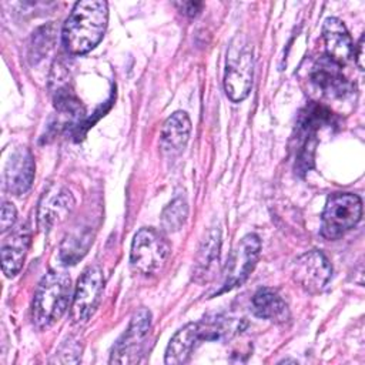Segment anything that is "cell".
<instances>
[{
    "label": "cell",
    "instance_id": "cell-14",
    "mask_svg": "<svg viewBox=\"0 0 365 365\" xmlns=\"http://www.w3.org/2000/svg\"><path fill=\"white\" fill-rule=\"evenodd\" d=\"M29 245L30 228L27 224H20L1 247V268L6 277L10 278L19 274L24 264Z\"/></svg>",
    "mask_w": 365,
    "mask_h": 365
},
{
    "label": "cell",
    "instance_id": "cell-8",
    "mask_svg": "<svg viewBox=\"0 0 365 365\" xmlns=\"http://www.w3.org/2000/svg\"><path fill=\"white\" fill-rule=\"evenodd\" d=\"M151 328V312L145 308L138 309L123 336L113 348L111 364H134L143 355L144 341Z\"/></svg>",
    "mask_w": 365,
    "mask_h": 365
},
{
    "label": "cell",
    "instance_id": "cell-16",
    "mask_svg": "<svg viewBox=\"0 0 365 365\" xmlns=\"http://www.w3.org/2000/svg\"><path fill=\"white\" fill-rule=\"evenodd\" d=\"M252 311L257 317L282 324L289 319V309L287 302L272 289L261 288L252 297Z\"/></svg>",
    "mask_w": 365,
    "mask_h": 365
},
{
    "label": "cell",
    "instance_id": "cell-19",
    "mask_svg": "<svg viewBox=\"0 0 365 365\" xmlns=\"http://www.w3.org/2000/svg\"><path fill=\"white\" fill-rule=\"evenodd\" d=\"M91 242V235L87 232L67 235L60 247V259L64 264H76L87 252Z\"/></svg>",
    "mask_w": 365,
    "mask_h": 365
},
{
    "label": "cell",
    "instance_id": "cell-1",
    "mask_svg": "<svg viewBox=\"0 0 365 365\" xmlns=\"http://www.w3.org/2000/svg\"><path fill=\"white\" fill-rule=\"evenodd\" d=\"M108 21L106 1L84 0L74 4L64 21L61 40L71 54H86L93 50L104 36Z\"/></svg>",
    "mask_w": 365,
    "mask_h": 365
},
{
    "label": "cell",
    "instance_id": "cell-5",
    "mask_svg": "<svg viewBox=\"0 0 365 365\" xmlns=\"http://www.w3.org/2000/svg\"><path fill=\"white\" fill-rule=\"evenodd\" d=\"M362 217V202L356 194L336 192L328 197L321 215V235L336 240L354 228Z\"/></svg>",
    "mask_w": 365,
    "mask_h": 365
},
{
    "label": "cell",
    "instance_id": "cell-12",
    "mask_svg": "<svg viewBox=\"0 0 365 365\" xmlns=\"http://www.w3.org/2000/svg\"><path fill=\"white\" fill-rule=\"evenodd\" d=\"M322 38L327 57L338 66L346 64L354 57V44L345 24L336 17H328L322 24Z\"/></svg>",
    "mask_w": 365,
    "mask_h": 365
},
{
    "label": "cell",
    "instance_id": "cell-13",
    "mask_svg": "<svg viewBox=\"0 0 365 365\" xmlns=\"http://www.w3.org/2000/svg\"><path fill=\"white\" fill-rule=\"evenodd\" d=\"M312 83L328 97H345L352 91L351 83L341 73V66L334 63L329 57H321L311 73Z\"/></svg>",
    "mask_w": 365,
    "mask_h": 365
},
{
    "label": "cell",
    "instance_id": "cell-22",
    "mask_svg": "<svg viewBox=\"0 0 365 365\" xmlns=\"http://www.w3.org/2000/svg\"><path fill=\"white\" fill-rule=\"evenodd\" d=\"M182 7H184V14H187V16H195L198 11H200V9H201V4L200 3H184L182 4Z\"/></svg>",
    "mask_w": 365,
    "mask_h": 365
},
{
    "label": "cell",
    "instance_id": "cell-4",
    "mask_svg": "<svg viewBox=\"0 0 365 365\" xmlns=\"http://www.w3.org/2000/svg\"><path fill=\"white\" fill-rule=\"evenodd\" d=\"M171 254L168 241L154 228H141L133 238L130 265L141 275H155L167 264Z\"/></svg>",
    "mask_w": 365,
    "mask_h": 365
},
{
    "label": "cell",
    "instance_id": "cell-9",
    "mask_svg": "<svg viewBox=\"0 0 365 365\" xmlns=\"http://www.w3.org/2000/svg\"><path fill=\"white\" fill-rule=\"evenodd\" d=\"M332 268L327 257L317 250L298 257L292 264L294 281L309 294L321 292L329 282Z\"/></svg>",
    "mask_w": 365,
    "mask_h": 365
},
{
    "label": "cell",
    "instance_id": "cell-17",
    "mask_svg": "<svg viewBox=\"0 0 365 365\" xmlns=\"http://www.w3.org/2000/svg\"><path fill=\"white\" fill-rule=\"evenodd\" d=\"M220 230L212 228L205 235L202 245L197 255L195 264V277L197 281H207L211 277V271L220 258Z\"/></svg>",
    "mask_w": 365,
    "mask_h": 365
},
{
    "label": "cell",
    "instance_id": "cell-3",
    "mask_svg": "<svg viewBox=\"0 0 365 365\" xmlns=\"http://www.w3.org/2000/svg\"><path fill=\"white\" fill-rule=\"evenodd\" d=\"M252 46L242 34H237L228 46L224 73V90L231 101L240 103L248 97L252 87Z\"/></svg>",
    "mask_w": 365,
    "mask_h": 365
},
{
    "label": "cell",
    "instance_id": "cell-20",
    "mask_svg": "<svg viewBox=\"0 0 365 365\" xmlns=\"http://www.w3.org/2000/svg\"><path fill=\"white\" fill-rule=\"evenodd\" d=\"M17 211L11 202H3L1 205V217H0V230L4 234L6 231L11 230L16 222Z\"/></svg>",
    "mask_w": 365,
    "mask_h": 365
},
{
    "label": "cell",
    "instance_id": "cell-15",
    "mask_svg": "<svg viewBox=\"0 0 365 365\" xmlns=\"http://www.w3.org/2000/svg\"><path fill=\"white\" fill-rule=\"evenodd\" d=\"M191 131V121L185 111H175L171 114L161 130L160 145L164 154L167 155H178L188 141Z\"/></svg>",
    "mask_w": 365,
    "mask_h": 365
},
{
    "label": "cell",
    "instance_id": "cell-6",
    "mask_svg": "<svg viewBox=\"0 0 365 365\" xmlns=\"http://www.w3.org/2000/svg\"><path fill=\"white\" fill-rule=\"evenodd\" d=\"M261 251V241L255 234H247L231 251L227 264L222 269V284L215 294L230 291L250 277L257 265Z\"/></svg>",
    "mask_w": 365,
    "mask_h": 365
},
{
    "label": "cell",
    "instance_id": "cell-18",
    "mask_svg": "<svg viewBox=\"0 0 365 365\" xmlns=\"http://www.w3.org/2000/svg\"><path fill=\"white\" fill-rule=\"evenodd\" d=\"M188 217V202L184 192L177 194L163 210L161 225L168 232L178 231Z\"/></svg>",
    "mask_w": 365,
    "mask_h": 365
},
{
    "label": "cell",
    "instance_id": "cell-7",
    "mask_svg": "<svg viewBox=\"0 0 365 365\" xmlns=\"http://www.w3.org/2000/svg\"><path fill=\"white\" fill-rule=\"evenodd\" d=\"M104 288V275L98 265L88 267L77 281L71 304L73 322H86L97 309Z\"/></svg>",
    "mask_w": 365,
    "mask_h": 365
},
{
    "label": "cell",
    "instance_id": "cell-21",
    "mask_svg": "<svg viewBox=\"0 0 365 365\" xmlns=\"http://www.w3.org/2000/svg\"><path fill=\"white\" fill-rule=\"evenodd\" d=\"M354 56H355V61L359 70H364V34L361 36L358 44H356V50H354Z\"/></svg>",
    "mask_w": 365,
    "mask_h": 365
},
{
    "label": "cell",
    "instance_id": "cell-2",
    "mask_svg": "<svg viewBox=\"0 0 365 365\" xmlns=\"http://www.w3.org/2000/svg\"><path fill=\"white\" fill-rule=\"evenodd\" d=\"M71 297L70 277L60 271H48L40 281L31 307V321L40 331L48 329L67 311Z\"/></svg>",
    "mask_w": 365,
    "mask_h": 365
},
{
    "label": "cell",
    "instance_id": "cell-11",
    "mask_svg": "<svg viewBox=\"0 0 365 365\" xmlns=\"http://www.w3.org/2000/svg\"><path fill=\"white\" fill-rule=\"evenodd\" d=\"M34 180V160L30 150L20 147L10 154L4 168V182L9 192L21 195L29 191Z\"/></svg>",
    "mask_w": 365,
    "mask_h": 365
},
{
    "label": "cell",
    "instance_id": "cell-10",
    "mask_svg": "<svg viewBox=\"0 0 365 365\" xmlns=\"http://www.w3.org/2000/svg\"><path fill=\"white\" fill-rule=\"evenodd\" d=\"M74 208L73 194L63 185H51L44 191L38 204V225L43 231H50L63 222Z\"/></svg>",
    "mask_w": 365,
    "mask_h": 365
}]
</instances>
